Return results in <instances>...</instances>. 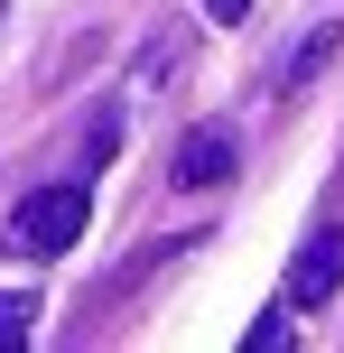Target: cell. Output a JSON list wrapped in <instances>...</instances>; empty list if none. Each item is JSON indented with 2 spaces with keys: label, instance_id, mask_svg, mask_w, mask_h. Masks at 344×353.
<instances>
[{
  "label": "cell",
  "instance_id": "cell-1",
  "mask_svg": "<svg viewBox=\"0 0 344 353\" xmlns=\"http://www.w3.org/2000/svg\"><path fill=\"white\" fill-rule=\"evenodd\" d=\"M84 214H93L84 176H56V186H28V195L10 205V223H0V251H10V261H56V251H74Z\"/></svg>",
  "mask_w": 344,
  "mask_h": 353
},
{
  "label": "cell",
  "instance_id": "cell-2",
  "mask_svg": "<svg viewBox=\"0 0 344 353\" xmlns=\"http://www.w3.org/2000/svg\"><path fill=\"white\" fill-rule=\"evenodd\" d=\"M344 288V223H316L307 242H298L289 279H279V307H326Z\"/></svg>",
  "mask_w": 344,
  "mask_h": 353
},
{
  "label": "cell",
  "instance_id": "cell-3",
  "mask_svg": "<svg viewBox=\"0 0 344 353\" xmlns=\"http://www.w3.org/2000/svg\"><path fill=\"white\" fill-rule=\"evenodd\" d=\"M233 168H242V130H233V121H196V130L177 140V159H168V176H177L186 195H196V186H223Z\"/></svg>",
  "mask_w": 344,
  "mask_h": 353
},
{
  "label": "cell",
  "instance_id": "cell-4",
  "mask_svg": "<svg viewBox=\"0 0 344 353\" xmlns=\"http://www.w3.org/2000/svg\"><path fill=\"white\" fill-rule=\"evenodd\" d=\"M335 47H344V19H326V28L298 37V56H289V93H307L316 74H326V56H335Z\"/></svg>",
  "mask_w": 344,
  "mask_h": 353
},
{
  "label": "cell",
  "instance_id": "cell-5",
  "mask_svg": "<svg viewBox=\"0 0 344 353\" xmlns=\"http://www.w3.org/2000/svg\"><path fill=\"white\" fill-rule=\"evenodd\" d=\"M28 325H37V298H0V344H28Z\"/></svg>",
  "mask_w": 344,
  "mask_h": 353
},
{
  "label": "cell",
  "instance_id": "cell-6",
  "mask_svg": "<svg viewBox=\"0 0 344 353\" xmlns=\"http://www.w3.org/2000/svg\"><path fill=\"white\" fill-rule=\"evenodd\" d=\"M242 344H252V353H279V344H289V316H252V335H242Z\"/></svg>",
  "mask_w": 344,
  "mask_h": 353
},
{
  "label": "cell",
  "instance_id": "cell-7",
  "mask_svg": "<svg viewBox=\"0 0 344 353\" xmlns=\"http://www.w3.org/2000/svg\"><path fill=\"white\" fill-rule=\"evenodd\" d=\"M205 19H214V28H242V19H252V0H205Z\"/></svg>",
  "mask_w": 344,
  "mask_h": 353
}]
</instances>
